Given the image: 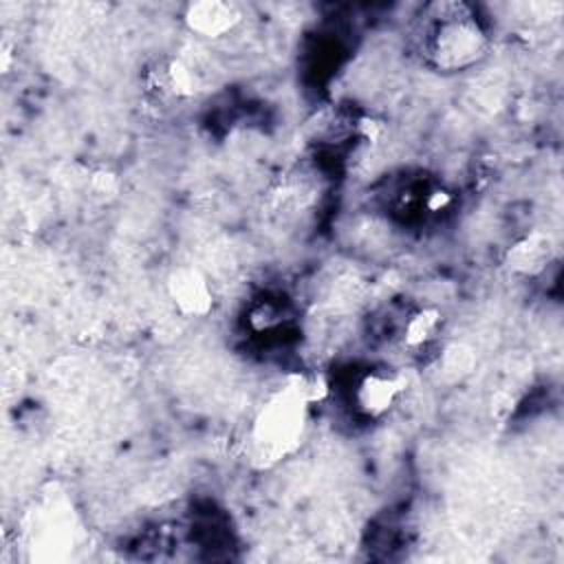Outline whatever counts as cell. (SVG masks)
I'll return each instance as SVG.
<instances>
[{"label":"cell","mask_w":564,"mask_h":564,"mask_svg":"<svg viewBox=\"0 0 564 564\" xmlns=\"http://www.w3.org/2000/svg\"><path fill=\"white\" fill-rule=\"evenodd\" d=\"M489 33L465 2H432L421 13L419 53L438 73H465L489 55Z\"/></svg>","instance_id":"1"},{"label":"cell","mask_w":564,"mask_h":564,"mask_svg":"<svg viewBox=\"0 0 564 564\" xmlns=\"http://www.w3.org/2000/svg\"><path fill=\"white\" fill-rule=\"evenodd\" d=\"M311 403L302 375L289 377L284 386L264 399L249 430L251 456L260 465H273L300 445Z\"/></svg>","instance_id":"2"},{"label":"cell","mask_w":564,"mask_h":564,"mask_svg":"<svg viewBox=\"0 0 564 564\" xmlns=\"http://www.w3.org/2000/svg\"><path fill=\"white\" fill-rule=\"evenodd\" d=\"M401 394L403 377L392 368L375 366L355 375L350 386V405L361 419L377 421L394 410Z\"/></svg>","instance_id":"3"},{"label":"cell","mask_w":564,"mask_h":564,"mask_svg":"<svg viewBox=\"0 0 564 564\" xmlns=\"http://www.w3.org/2000/svg\"><path fill=\"white\" fill-rule=\"evenodd\" d=\"M31 531V549L42 551V560L66 557L77 540V520L73 507L64 498H53L35 511Z\"/></svg>","instance_id":"4"},{"label":"cell","mask_w":564,"mask_h":564,"mask_svg":"<svg viewBox=\"0 0 564 564\" xmlns=\"http://www.w3.org/2000/svg\"><path fill=\"white\" fill-rule=\"evenodd\" d=\"M167 297L183 317H205L214 308V291L207 275L194 264H178L165 280Z\"/></svg>","instance_id":"5"},{"label":"cell","mask_w":564,"mask_h":564,"mask_svg":"<svg viewBox=\"0 0 564 564\" xmlns=\"http://www.w3.org/2000/svg\"><path fill=\"white\" fill-rule=\"evenodd\" d=\"M148 90L161 101H183L198 93L196 73L178 57L163 55L145 73Z\"/></svg>","instance_id":"6"},{"label":"cell","mask_w":564,"mask_h":564,"mask_svg":"<svg viewBox=\"0 0 564 564\" xmlns=\"http://www.w3.org/2000/svg\"><path fill=\"white\" fill-rule=\"evenodd\" d=\"M242 20L236 4L223 0H198L189 2L183 11L185 26L205 40H220L229 35Z\"/></svg>","instance_id":"7"},{"label":"cell","mask_w":564,"mask_h":564,"mask_svg":"<svg viewBox=\"0 0 564 564\" xmlns=\"http://www.w3.org/2000/svg\"><path fill=\"white\" fill-rule=\"evenodd\" d=\"M555 260L553 240L542 231H529L513 240L505 251V264L522 278H538L549 271Z\"/></svg>","instance_id":"8"},{"label":"cell","mask_w":564,"mask_h":564,"mask_svg":"<svg viewBox=\"0 0 564 564\" xmlns=\"http://www.w3.org/2000/svg\"><path fill=\"white\" fill-rule=\"evenodd\" d=\"M443 313L436 306L414 308L401 324V341L410 350L427 348L443 330Z\"/></svg>","instance_id":"9"},{"label":"cell","mask_w":564,"mask_h":564,"mask_svg":"<svg viewBox=\"0 0 564 564\" xmlns=\"http://www.w3.org/2000/svg\"><path fill=\"white\" fill-rule=\"evenodd\" d=\"M284 306L275 304L273 300H260L251 304L247 313V322L253 333H273L284 324Z\"/></svg>","instance_id":"10"},{"label":"cell","mask_w":564,"mask_h":564,"mask_svg":"<svg viewBox=\"0 0 564 564\" xmlns=\"http://www.w3.org/2000/svg\"><path fill=\"white\" fill-rule=\"evenodd\" d=\"M452 200H454V196H452L449 189H445V187H432V189H427V194H425V198H423L421 203H423V207H425L430 214H441V212H445V209L452 207Z\"/></svg>","instance_id":"11"},{"label":"cell","mask_w":564,"mask_h":564,"mask_svg":"<svg viewBox=\"0 0 564 564\" xmlns=\"http://www.w3.org/2000/svg\"><path fill=\"white\" fill-rule=\"evenodd\" d=\"M93 189H95L97 194H104V196H106V192H108V196H110V194H115V192H117V178H115L112 174L99 172V174H95Z\"/></svg>","instance_id":"12"}]
</instances>
